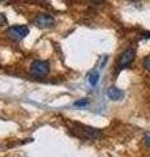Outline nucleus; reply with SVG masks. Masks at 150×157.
Here are the masks:
<instances>
[{
  "label": "nucleus",
  "mask_w": 150,
  "mask_h": 157,
  "mask_svg": "<svg viewBox=\"0 0 150 157\" xmlns=\"http://www.w3.org/2000/svg\"><path fill=\"white\" fill-rule=\"evenodd\" d=\"M134 56H136V51H134V48L133 47L127 48V50H125L122 55H120V58H119V68H120V70L128 67L130 63L133 62Z\"/></svg>",
  "instance_id": "39448f33"
},
{
  "label": "nucleus",
  "mask_w": 150,
  "mask_h": 157,
  "mask_svg": "<svg viewBox=\"0 0 150 157\" xmlns=\"http://www.w3.org/2000/svg\"><path fill=\"white\" fill-rule=\"evenodd\" d=\"M144 67L146 68L148 71H150V55L145 58V60H144Z\"/></svg>",
  "instance_id": "9d476101"
},
{
  "label": "nucleus",
  "mask_w": 150,
  "mask_h": 157,
  "mask_svg": "<svg viewBox=\"0 0 150 157\" xmlns=\"http://www.w3.org/2000/svg\"><path fill=\"white\" fill-rule=\"evenodd\" d=\"M33 24L37 26V28H41V29H47V28H51L52 25L55 24V18L54 16L48 13H41L35 16V18L33 20Z\"/></svg>",
  "instance_id": "20e7f679"
},
{
  "label": "nucleus",
  "mask_w": 150,
  "mask_h": 157,
  "mask_svg": "<svg viewBox=\"0 0 150 157\" xmlns=\"http://www.w3.org/2000/svg\"><path fill=\"white\" fill-rule=\"evenodd\" d=\"M0 2H3V0H0Z\"/></svg>",
  "instance_id": "2eb2a0df"
},
{
  "label": "nucleus",
  "mask_w": 150,
  "mask_h": 157,
  "mask_svg": "<svg viewBox=\"0 0 150 157\" xmlns=\"http://www.w3.org/2000/svg\"><path fill=\"white\" fill-rule=\"evenodd\" d=\"M29 34V28L25 25H13L7 30V36L12 41H21Z\"/></svg>",
  "instance_id": "7ed1b4c3"
},
{
  "label": "nucleus",
  "mask_w": 150,
  "mask_h": 157,
  "mask_svg": "<svg viewBox=\"0 0 150 157\" xmlns=\"http://www.w3.org/2000/svg\"><path fill=\"white\" fill-rule=\"evenodd\" d=\"M142 37H144V38H150V32H145V33H142Z\"/></svg>",
  "instance_id": "f8f14e48"
},
{
  "label": "nucleus",
  "mask_w": 150,
  "mask_h": 157,
  "mask_svg": "<svg viewBox=\"0 0 150 157\" xmlns=\"http://www.w3.org/2000/svg\"><path fill=\"white\" fill-rule=\"evenodd\" d=\"M29 2H38V0H29Z\"/></svg>",
  "instance_id": "4468645a"
},
{
  "label": "nucleus",
  "mask_w": 150,
  "mask_h": 157,
  "mask_svg": "<svg viewBox=\"0 0 150 157\" xmlns=\"http://www.w3.org/2000/svg\"><path fill=\"white\" fill-rule=\"evenodd\" d=\"M73 131H77V134L86 140H98L102 137V131L97 130L94 127H90V126H85V124L76 123Z\"/></svg>",
  "instance_id": "f257e3e1"
},
{
  "label": "nucleus",
  "mask_w": 150,
  "mask_h": 157,
  "mask_svg": "<svg viewBox=\"0 0 150 157\" xmlns=\"http://www.w3.org/2000/svg\"><path fill=\"white\" fill-rule=\"evenodd\" d=\"M88 104H89V100L84 98V100H81V101H76L75 102V106H86Z\"/></svg>",
  "instance_id": "6e6552de"
},
{
  "label": "nucleus",
  "mask_w": 150,
  "mask_h": 157,
  "mask_svg": "<svg viewBox=\"0 0 150 157\" xmlns=\"http://www.w3.org/2000/svg\"><path fill=\"white\" fill-rule=\"evenodd\" d=\"M98 81H99V73L97 71H93L89 75V84L91 86H95L97 84H98Z\"/></svg>",
  "instance_id": "0eeeda50"
},
{
  "label": "nucleus",
  "mask_w": 150,
  "mask_h": 157,
  "mask_svg": "<svg viewBox=\"0 0 150 157\" xmlns=\"http://www.w3.org/2000/svg\"><path fill=\"white\" fill-rule=\"evenodd\" d=\"M104 2V0H91V3H94V4H102Z\"/></svg>",
  "instance_id": "ddd939ff"
},
{
  "label": "nucleus",
  "mask_w": 150,
  "mask_h": 157,
  "mask_svg": "<svg viewBox=\"0 0 150 157\" xmlns=\"http://www.w3.org/2000/svg\"><path fill=\"white\" fill-rule=\"evenodd\" d=\"M144 143L146 144L149 148H150V132H148V134H145V136H144Z\"/></svg>",
  "instance_id": "9b49d317"
},
{
  "label": "nucleus",
  "mask_w": 150,
  "mask_h": 157,
  "mask_svg": "<svg viewBox=\"0 0 150 157\" xmlns=\"http://www.w3.org/2000/svg\"><path fill=\"white\" fill-rule=\"evenodd\" d=\"M50 72V64L48 62L43 60H34L30 66V73L34 77H43Z\"/></svg>",
  "instance_id": "f03ea898"
},
{
  "label": "nucleus",
  "mask_w": 150,
  "mask_h": 157,
  "mask_svg": "<svg viewBox=\"0 0 150 157\" xmlns=\"http://www.w3.org/2000/svg\"><path fill=\"white\" fill-rule=\"evenodd\" d=\"M4 25H7V17H5V14L0 13V28Z\"/></svg>",
  "instance_id": "1a4fd4ad"
},
{
  "label": "nucleus",
  "mask_w": 150,
  "mask_h": 157,
  "mask_svg": "<svg viewBox=\"0 0 150 157\" xmlns=\"http://www.w3.org/2000/svg\"><path fill=\"white\" fill-rule=\"evenodd\" d=\"M106 94H107V97L110 98V100L119 101L124 97V92L120 90L119 88H116V86H110L107 89V92H106Z\"/></svg>",
  "instance_id": "423d86ee"
}]
</instances>
